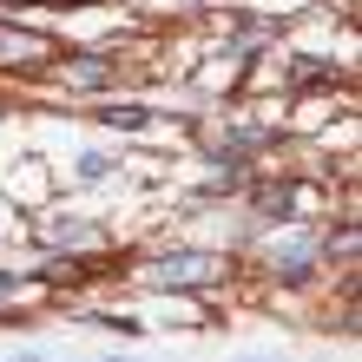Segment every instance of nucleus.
Returning <instances> with one entry per match:
<instances>
[{"mask_svg": "<svg viewBox=\"0 0 362 362\" xmlns=\"http://www.w3.org/2000/svg\"><path fill=\"white\" fill-rule=\"evenodd\" d=\"M40 244L47 250H99V230L86 218H53V224H40Z\"/></svg>", "mask_w": 362, "mask_h": 362, "instance_id": "obj_3", "label": "nucleus"}, {"mask_svg": "<svg viewBox=\"0 0 362 362\" xmlns=\"http://www.w3.org/2000/svg\"><path fill=\"white\" fill-rule=\"evenodd\" d=\"M93 257H47L40 264V284H53V290H66V284H93Z\"/></svg>", "mask_w": 362, "mask_h": 362, "instance_id": "obj_4", "label": "nucleus"}, {"mask_svg": "<svg viewBox=\"0 0 362 362\" xmlns=\"http://www.w3.org/2000/svg\"><path fill=\"white\" fill-rule=\"evenodd\" d=\"M230 276V264L218 250H165V257L139 264V284L145 290H218Z\"/></svg>", "mask_w": 362, "mask_h": 362, "instance_id": "obj_1", "label": "nucleus"}, {"mask_svg": "<svg viewBox=\"0 0 362 362\" xmlns=\"http://www.w3.org/2000/svg\"><path fill=\"white\" fill-rule=\"evenodd\" d=\"M13 296H20V276H7V270H0V303H13Z\"/></svg>", "mask_w": 362, "mask_h": 362, "instance_id": "obj_9", "label": "nucleus"}, {"mask_svg": "<svg viewBox=\"0 0 362 362\" xmlns=\"http://www.w3.org/2000/svg\"><path fill=\"white\" fill-rule=\"evenodd\" d=\"M316 257H323V250H316V238H284V244L270 250V264H276V276H284V284H310Z\"/></svg>", "mask_w": 362, "mask_h": 362, "instance_id": "obj_2", "label": "nucleus"}, {"mask_svg": "<svg viewBox=\"0 0 362 362\" xmlns=\"http://www.w3.org/2000/svg\"><path fill=\"white\" fill-rule=\"evenodd\" d=\"M105 172H112V158H105V152H86V158H79V178H86V185H99Z\"/></svg>", "mask_w": 362, "mask_h": 362, "instance_id": "obj_8", "label": "nucleus"}, {"mask_svg": "<svg viewBox=\"0 0 362 362\" xmlns=\"http://www.w3.org/2000/svg\"><path fill=\"white\" fill-rule=\"evenodd\" d=\"M99 119L112 125V132H145V125H152V112H145V105H105Z\"/></svg>", "mask_w": 362, "mask_h": 362, "instance_id": "obj_7", "label": "nucleus"}, {"mask_svg": "<svg viewBox=\"0 0 362 362\" xmlns=\"http://www.w3.org/2000/svg\"><path fill=\"white\" fill-rule=\"evenodd\" d=\"M13 362H47V356H40V349H27V356H13Z\"/></svg>", "mask_w": 362, "mask_h": 362, "instance_id": "obj_10", "label": "nucleus"}, {"mask_svg": "<svg viewBox=\"0 0 362 362\" xmlns=\"http://www.w3.org/2000/svg\"><path fill=\"white\" fill-rule=\"evenodd\" d=\"M73 86H112V59H99V53H79L73 66H66Z\"/></svg>", "mask_w": 362, "mask_h": 362, "instance_id": "obj_6", "label": "nucleus"}, {"mask_svg": "<svg viewBox=\"0 0 362 362\" xmlns=\"http://www.w3.org/2000/svg\"><path fill=\"white\" fill-rule=\"evenodd\" d=\"M290 211H296V185H290V178H270V185H257V218H264V224L290 218Z\"/></svg>", "mask_w": 362, "mask_h": 362, "instance_id": "obj_5", "label": "nucleus"}]
</instances>
